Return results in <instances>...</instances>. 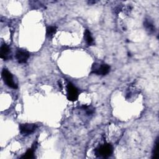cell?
Returning <instances> with one entry per match:
<instances>
[{
  "label": "cell",
  "mask_w": 159,
  "mask_h": 159,
  "mask_svg": "<svg viewBox=\"0 0 159 159\" xmlns=\"http://www.w3.org/2000/svg\"><path fill=\"white\" fill-rule=\"evenodd\" d=\"M34 149H35V147H32V148H29L27 152L24 153V155L23 156L21 157L22 158H34L35 157H34Z\"/></svg>",
  "instance_id": "10"
},
{
  "label": "cell",
  "mask_w": 159,
  "mask_h": 159,
  "mask_svg": "<svg viewBox=\"0 0 159 159\" xmlns=\"http://www.w3.org/2000/svg\"><path fill=\"white\" fill-rule=\"evenodd\" d=\"M143 26L149 34H153L155 32V27L150 19H145L143 22Z\"/></svg>",
  "instance_id": "8"
},
{
  "label": "cell",
  "mask_w": 159,
  "mask_h": 159,
  "mask_svg": "<svg viewBox=\"0 0 159 159\" xmlns=\"http://www.w3.org/2000/svg\"><path fill=\"white\" fill-rule=\"evenodd\" d=\"M84 39L87 45H88L89 46L93 45L94 44V39L91 35L90 31L88 29H86L84 32Z\"/></svg>",
  "instance_id": "9"
},
{
  "label": "cell",
  "mask_w": 159,
  "mask_h": 159,
  "mask_svg": "<svg viewBox=\"0 0 159 159\" xmlns=\"http://www.w3.org/2000/svg\"><path fill=\"white\" fill-rule=\"evenodd\" d=\"M56 32H57L56 26H48L46 29V35L48 37L50 38L55 34Z\"/></svg>",
  "instance_id": "11"
},
{
  "label": "cell",
  "mask_w": 159,
  "mask_h": 159,
  "mask_svg": "<svg viewBox=\"0 0 159 159\" xmlns=\"http://www.w3.org/2000/svg\"><path fill=\"white\" fill-rule=\"evenodd\" d=\"M2 78L3 79L4 83L7 86L12 89L17 88V84L15 83L12 73L6 68H4L2 71Z\"/></svg>",
  "instance_id": "3"
},
{
  "label": "cell",
  "mask_w": 159,
  "mask_h": 159,
  "mask_svg": "<svg viewBox=\"0 0 159 159\" xmlns=\"http://www.w3.org/2000/svg\"><path fill=\"white\" fill-rule=\"evenodd\" d=\"M158 138L157 137L156 139L153 148L152 150V158H156L158 157Z\"/></svg>",
  "instance_id": "12"
},
{
  "label": "cell",
  "mask_w": 159,
  "mask_h": 159,
  "mask_svg": "<svg viewBox=\"0 0 159 159\" xmlns=\"http://www.w3.org/2000/svg\"><path fill=\"white\" fill-rule=\"evenodd\" d=\"M29 53L22 48H19L16 53V58L19 63H25L29 58Z\"/></svg>",
  "instance_id": "6"
},
{
  "label": "cell",
  "mask_w": 159,
  "mask_h": 159,
  "mask_svg": "<svg viewBox=\"0 0 159 159\" xmlns=\"http://www.w3.org/2000/svg\"><path fill=\"white\" fill-rule=\"evenodd\" d=\"M113 148L111 144L104 143L95 149V155L100 158H107L112 153Z\"/></svg>",
  "instance_id": "1"
},
{
  "label": "cell",
  "mask_w": 159,
  "mask_h": 159,
  "mask_svg": "<svg viewBox=\"0 0 159 159\" xmlns=\"http://www.w3.org/2000/svg\"><path fill=\"white\" fill-rule=\"evenodd\" d=\"M37 128V124L32 123L20 124L19 125L20 132L23 135H28L32 134L36 130Z\"/></svg>",
  "instance_id": "4"
},
{
  "label": "cell",
  "mask_w": 159,
  "mask_h": 159,
  "mask_svg": "<svg viewBox=\"0 0 159 159\" xmlns=\"http://www.w3.org/2000/svg\"><path fill=\"white\" fill-rule=\"evenodd\" d=\"M110 71V66L106 63H94L91 67V73L97 75H106Z\"/></svg>",
  "instance_id": "2"
},
{
  "label": "cell",
  "mask_w": 159,
  "mask_h": 159,
  "mask_svg": "<svg viewBox=\"0 0 159 159\" xmlns=\"http://www.w3.org/2000/svg\"><path fill=\"white\" fill-rule=\"evenodd\" d=\"M67 98L71 101H75L78 98V89L71 83L67 84Z\"/></svg>",
  "instance_id": "5"
},
{
  "label": "cell",
  "mask_w": 159,
  "mask_h": 159,
  "mask_svg": "<svg viewBox=\"0 0 159 159\" xmlns=\"http://www.w3.org/2000/svg\"><path fill=\"white\" fill-rule=\"evenodd\" d=\"M11 51L9 47L6 43H2L1 46L0 57L4 60H7L11 58Z\"/></svg>",
  "instance_id": "7"
}]
</instances>
